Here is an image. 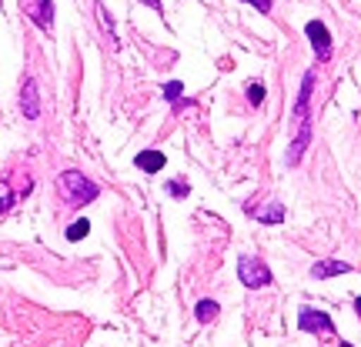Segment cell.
<instances>
[{
  "label": "cell",
  "mask_w": 361,
  "mask_h": 347,
  "mask_svg": "<svg viewBox=\"0 0 361 347\" xmlns=\"http://www.w3.org/2000/svg\"><path fill=\"white\" fill-rule=\"evenodd\" d=\"M311 94H314V74L308 70L301 80V90H298L295 111H291V144H288V157H284L288 168L301 164V157L311 144Z\"/></svg>",
  "instance_id": "6da1fadb"
},
{
  "label": "cell",
  "mask_w": 361,
  "mask_h": 347,
  "mask_svg": "<svg viewBox=\"0 0 361 347\" xmlns=\"http://www.w3.org/2000/svg\"><path fill=\"white\" fill-rule=\"evenodd\" d=\"M90 231V220H74L71 227H67V241H84Z\"/></svg>",
  "instance_id": "5bb4252c"
},
{
  "label": "cell",
  "mask_w": 361,
  "mask_h": 347,
  "mask_svg": "<svg viewBox=\"0 0 361 347\" xmlns=\"http://www.w3.org/2000/svg\"><path fill=\"white\" fill-rule=\"evenodd\" d=\"M141 4H147L154 13H164V7H161V0H141Z\"/></svg>",
  "instance_id": "d6986e66"
},
{
  "label": "cell",
  "mask_w": 361,
  "mask_h": 347,
  "mask_svg": "<svg viewBox=\"0 0 361 347\" xmlns=\"http://www.w3.org/2000/svg\"><path fill=\"white\" fill-rule=\"evenodd\" d=\"M57 191H61V197H64L71 207H87L90 201L101 197V187L90 177H84L80 170H64V174L57 177Z\"/></svg>",
  "instance_id": "7a4b0ae2"
},
{
  "label": "cell",
  "mask_w": 361,
  "mask_h": 347,
  "mask_svg": "<svg viewBox=\"0 0 361 347\" xmlns=\"http://www.w3.org/2000/svg\"><path fill=\"white\" fill-rule=\"evenodd\" d=\"M94 7H97V17H101V27H104V30H107V37H111V40H114V44H117V34H114V20H111V13H107V7H104L101 0H97Z\"/></svg>",
  "instance_id": "4fadbf2b"
},
{
  "label": "cell",
  "mask_w": 361,
  "mask_h": 347,
  "mask_svg": "<svg viewBox=\"0 0 361 347\" xmlns=\"http://www.w3.org/2000/svg\"><path fill=\"white\" fill-rule=\"evenodd\" d=\"M180 94H184V87H180V80H168V84H164V101L180 103Z\"/></svg>",
  "instance_id": "9a60e30c"
},
{
  "label": "cell",
  "mask_w": 361,
  "mask_h": 347,
  "mask_svg": "<svg viewBox=\"0 0 361 347\" xmlns=\"http://www.w3.org/2000/svg\"><path fill=\"white\" fill-rule=\"evenodd\" d=\"M20 114L27 120H37L40 117V90H37V80L27 77L24 87H20Z\"/></svg>",
  "instance_id": "52a82bcc"
},
{
  "label": "cell",
  "mask_w": 361,
  "mask_h": 347,
  "mask_svg": "<svg viewBox=\"0 0 361 347\" xmlns=\"http://www.w3.org/2000/svg\"><path fill=\"white\" fill-rule=\"evenodd\" d=\"M251 7H258V13H271V0H245Z\"/></svg>",
  "instance_id": "ac0fdd59"
},
{
  "label": "cell",
  "mask_w": 361,
  "mask_h": 347,
  "mask_svg": "<svg viewBox=\"0 0 361 347\" xmlns=\"http://www.w3.org/2000/svg\"><path fill=\"white\" fill-rule=\"evenodd\" d=\"M168 194H174V197H188V194H191V184H184V180H171Z\"/></svg>",
  "instance_id": "e0dca14e"
},
{
  "label": "cell",
  "mask_w": 361,
  "mask_h": 347,
  "mask_svg": "<svg viewBox=\"0 0 361 347\" xmlns=\"http://www.w3.org/2000/svg\"><path fill=\"white\" fill-rule=\"evenodd\" d=\"M218 301H197V308H194V314H197V321L207 324V321H214L218 317Z\"/></svg>",
  "instance_id": "8fae6325"
},
{
  "label": "cell",
  "mask_w": 361,
  "mask_h": 347,
  "mask_svg": "<svg viewBox=\"0 0 361 347\" xmlns=\"http://www.w3.org/2000/svg\"><path fill=\"white\" fill-rule=\"evenodd\" d=\"M338 274H351V264L348 260H318V264H311V277L314 281H328V277H338Z\"/></svg>",
  "instance_id": "ba28073f"
},
{
  "label": "cell",
  "mask_w": 361,
  "mask_h": 347,
  "mask_svg": "<svg viewBox=\"0 0 361 347\" xmlns=\"http://www.w3.org/2000/svg\"><path fill=\"white\" fill-rule=\"evenodd\" d=\"M134 164H137V170H144V174H157V170H164L168 157L161 154V151H141V154L134 157Z\"/></svg>",
  "instance_id": "9c48e42d"
},
{
  "label": "cell",
  "mask_w": 361,
  "mask_h": 347,
  "mask_svg": "<svg viewBox=\"0 0 361 347\" xmlns=\"http://www.w3.org/2000/svg\"><path fill=\"white\" fill-rule=\"evenodd\" d=\"M298 327L305 334H335V321L318 308H301L298 310Z\"/></svg>",
  "instance_id": "277c9868"
},
{
  "label": "cell",
  "mask_w": 361,
  "mask_h": 347,
  "mask_svg": "<svg viewBox=\"0 0 361 347\" xmlns=\"http://www.w3.org/2000/svg\"><path fill=\"white\" fill-rule=\"evenodd\" d=\"M305 34H308L311 47H314V57H318V61H331L335 47H331V34H328V27H324L322 20H308Z\"/></svg>",
  "instance_id": "5b68a950"
},
{
  "label": "cell",
  "mask_w": 361,
  "mask_h": 347,
  "mask_svg": "<svg viewBox=\"0 0 361 347\" xmlns=\"http://www.w3.org/2000/svg\"><path fill=\"white\" fill-rule=\"evenodd\" d=\"M238 281L245 284L247 291H261L271 284V267L261 258H241L238 260Z\"/></svg>",
  "instance_id": "3957f363"
},
{
  "label": "cell",
  "mask_w": 361,
  "mask_h": 347,
  "mask_svg": "<svg viewBox=\"0 0 361 347\" xmlns=\"http://www.w3.org/2000/svg\"><path fill=\"white\" fill-rule=\"evenodd\" d=\"M247 103H251V107H261V103H264V84H247Z\"/></svg>",
  "instance_id": "2e32d148"
},
{
  "label": "cell",
  "mask_w": 361,
  "mask_h": 347,
  "mask_svg": "<svg viewBox=\"0 0 361 347\" xmlns=\"http://www.w3.org/2000/svg\"><path fill=\"white\" fill-rule=\"evenodd\" d=\"M355 308H358V314H361V297H358V301H355Z\"/></svg>",
  "instance_id": "ffe728a7"
},
{
  "label": "cell",
  "mask_w": 361,
  "mask_h": 347,
  "mask_svg": "<svg viewBox=\"0 0 361 347\" xmlns=\"http://www.w3.org/2000/svg\"><path fill=\"white\" fill-rule=\"evenodd\" d=\"M245 214L247 217L261 220V224H281L284 220V204L281 201H264V204H245Z\"/></svg>",
  "instance_id": "8992f818"
},
{
  "label": "cell",
  "mask_w": 361,
  "mask_h": 347,
  "mask_svg": "<svg viewBox=\"0 0 361 347\" xmlns=\"http://www.w3.org/2000/svg\"><path fill=\"white\" fill-rule=\"evenodd\" d=\"M34 24L51 30L54 27V0H37V11H34Z\"/></svg>",
  "instance_id": "30bf717a"
},
{
  "label": "cell",
  "mask_w": 361,
  "mask_h": 347,
  "mask_svg": "<svg viewBox=\"0 0 361 347\" xmlns=\"http://www.w3.org/2000/svg\"><path fill=\"white\" fill-rule=\"evenodd\" d=\"M13 204H17V194L11 191V180L0 177V214H7Z\"/></svg>",
  "instance_id": "7c38bea8"
}]
</instances>
